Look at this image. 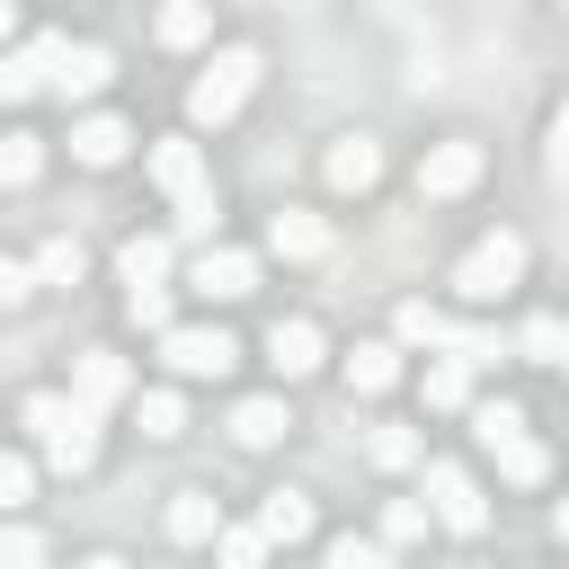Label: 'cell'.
<instances>
[{"label":"cell","mask_w":569,"mask_h":569,"mask_svg":"<svg viewBox=\"0 0 569 569\" xmlns=\"http://www.w3.org/2000/svg\"><path fill=\"white\" fill-rule=\"evenodd\" d=\"M258 71H267V62H258L249 44H222V53H213V62H204V71L187 80V116H196V124H231V116L249 107Z\"/></svg>","instance_id":"1"},{"label":"cell","mask_w":569,"mask_h":569,"mask_svg":"<svg viewBox=\"0 0 569 569\" xmlns=\"http://www.w3.org/2000/svg\"><path fill=\"white\" fill-rule=\"evenodd\" d=\"M160 365H169L178 382H222V373L240 365V338L213 329V320H169V329H160Z\"/></svg>","instance_id":"2"},{"label":"cell","mask_w":569,"mask_h":569,"mask_svg":"<svg viewBox=\"0 0 569 569\" xmlns=\"http://www.w3.org/2000/svg\"><path fill=\"white\" fill-rule=\"evenodd\" d=\"M516 276H525V240H516V231H489V240H471V249H462L453 293H462V302H498Z\"/></svg>","instance_id":"3"},{"label":"cell","mask_w":569,"mask_h":569,"mask_svg":"<svg viewBox=\"0 0 569 569\" xmlns=\"http://www.w3.org/2000/svg\"><path fill=\"white\" fill-rule=\"evenodd\" d=\"M427 507H436V525H453V533H480V525H489V498H480V480H471L462 462H427Z\"/></svg>","instance_id":"4"},{"label":"cell","mask_w":569,"mask_h":569,"mask_svg":"<svg viewBox=\"0 0 569 569\" xmlns=\"http://www.w3.org/2000/svg\"><path fill=\"white\" fill-rule=\"evenodd\" d=\"M53 53H62V36H27L18 53H0V107L44 98V89H53Z\"/></svg>","instance_id":"5"},{"label":"cell","mask_w":569,"mask_h":569,"mask_svg":"<svg viewBox=\"0 0 569 569\" xmlns=\"http://www.w3.org/2000/svg\"><path fill=\"white\" fill-rule=\"evenodd\" d=\"M471 187H480V142H436V151L418 160V196H427V204L471 196Z\"/></svg>","instance_id":"6"},{"label":"cell","mask_w":569,"mask_h":569,"mask_svg":"<svg viewBox=\"0 0 569 569\" xmlns=\"http://www.w3.org/2000/svg\"><path fill=\"white\" fill-rule=\"evenodd\" d=\"M187 284H196L204 302H249V293H258V258H249V249H222V240H213V249L196 258V276H187Z\"/></svg>","instance_id":"7"},{"label":"cell","mask_w":569,"mask_h":569,"mask_svg":"<svg viewBox=\"0 0 569 569\" xmlns=\"http://www.w3.org/2000/svg\"><path fill=\"white\" fill-rule=\"evenodd\" d=\"M151 178H160V196H169V204L204 196V187H213V178H204V142H187V133L151 142Z\"/></svg>","instance_id":"8"},{"label":"cell","mask_w":569,"mask_h":569,"mask_svg":"<svg viewBox=\"0 0 569 569\" xmlns=\"http://www.w3.org/2000/svg\"><path fill=\"white\" fill-rule=\"evenodd\" d=\"M267 365H276L284 382L320 373V365H329V338H320V320H276V329H267Z\"/></svg>","instance_id":"9"},{"label":"cell","mask_w":569,"mask_h":569,"mask_svg":"<svg viewBox=\"0 0 569 569\" xmlns=\"http://www.w3.org/2000/svg\"><path fill=\"white\" fill-rule=\"evenodd\" d=\"M124 391H133V365H124V356H107V347H89V356L71 365V400H80V409H116Z\"/></svg>","instance_id":"10"},{"label":"cell","mask_w":569,"mask_h":569,"mask_svg":"<svg viewBox=\"0 0 569 569\" xmlns=\"http://www.w3.org/2000/svg\"><path fill=\"white\" fill-rule=\"evenodd\" d=\"M44 462H53V471H89V462H98V409L71 400V409L44 427Z\"/></svg>","instance_id":"11"},{"label":"cell","mask_w":569,"mask_h":569,"mask_svg":"<svg viewBox=\"0 0 569 569\" xmlns=\"http://www.w3.org/2000/svg\"><path fill=\"white\" fill-rule=\"evenodd\" d=\"M116 80V53L107 44H62L53 53V98H98Z\"/></svg>","instance_id":"12"},{"label":"cell","mask_w":569,"mask_h":569,"mask_svg":"<svg viewBox=\"0 0 569 569\" xmlns=\"http://www.w3.org/2000/svg\"><path fill=\"white\" fill-rule=\"evenodd\" d=\"M124 151H133V124H124V116H80V124H71V160H80V169H116Z\"/></svg>","instance_id":"13"},{"label":"cell","mask_w":569,"mask_h":569,"mask_svg":"<svg viewBox=\"0 0 569 569\" xmlns=\"http://www.w3.org/2000/svg\"><path fill=\"white\" fill-rule=\"evenodd\" d=\"M267 249H276V258H293V267H311V258H329V222H320V213H302V204H284V213L267 222Z\"/></svg>","instance_id":"14"},{"label":"cell","mask_w":569,"mask_h":569,"mask_svg":"<svg viewBox=\"0 0 569 569\" xmlns=\"http://www.w3.org/2000/svg\"><path fill=\"white\" fill-rule=\"evenodd\" d=\"M373 178H382V151H373L365 133H347V142H329V187H338V196H365Z\"/></svg>","instance_id":"15"},{"label":"cell","mask_w":569,"mask_h":569,"mask_svg":"<svg viewBox=\"0 0 569 569\" xmlns=\"http://www.w3.org/2000/svg\"><path fill=\"white\" fill-rule=\"evenodd\" d=\"M169 533H178V542H213V533H222L213 489H169Z\"/></svg>","instance_id":"16"},{"label":"cell","mask_w":569,"mask_h":569,"mask_svg":"<svg viewBox=\"0 0 569 569\" xmlns=\"http://www.w3.org/2000/svg\"><path fill=\"white\" fill-rule=\"evenodd\" d=\"M258 533H267V542H302V533H311V498H302V489H267V498H258Z\"/></svg>","instance_id":"17"},{"label":"cell","mask_w":569,"mask_h":569,"mask_svg":"<svg viewBox=\"0 0 569 569\" xmlns=\"http://www.w3.org/2000/svg\"><path fill=\"white\" fill-rule=\"evenodd\" d=\"M169 258H178V249H169L160 231H133V240L116 249V276H124V284H160V276H169Z\"/></svg>","instance_id":"18"},{"label":"cell","mask_w":569,"mask_h":569,"mask_svg":"<svg viewBox=\"0 0 569 569\" xmlns=\"http://www.w3.org/2000/svg\"><path fill=\"white\" fill-rule=\"evenodd\" d=\"M427 409H471V365H462L453 347L427 356Z\"/></svg>","instance_id":"19"},{"label":"cell","mask_w":569,"mask_h":569,"mask_svg":"<svg viewBox=\"0 0 569 569\" xmlns=\"http://www.w3.org/2000/svg\"><path fill=\"white\" fill-rule=\"evenodd\" d=\"M284 427H293V418H284V400H240V409H231V445H249V453H267Z\"/></svg>","instance_id":"20"},{"label":"cell","mask_w":569,"mask_h":569,"mask_svg":"<svg viewBox=\"0 0 569 569\" xmlns=\"http://www.w3.org/2000/svg\"><path fill=\"white\" fill-rule=\"evenodd\" d=\"M365 462H373V471H418L427 445H418V427H373V436H365Z\"/></svg>","instance_id":"21"},{"label":"cell","mask_w":569,"mask_h":569,"mask_svg":"<svg viewBox=\"0 0 569 569\" xmlns=\"http://www.w3.org/2000/svg\"><path fill=\"white\" fill-rule=\"evenodd\" d=\"M391 382H400V347H356V356H347V391L373 400V391H391Z\"/></svg>","instance_id":"22"},{"label":"cell","mask_w":569,"mask_h":569,"mask_svg":"<svg viewBox=\"0 0 569 569\" xmlns=\"http://www.w3.org/2000/svg\"><path fill=\"white\" fill-rule=\"evenodd\" d=\"M489 462H498V471H507V480H516V489H533V480H542V471H551V453H542V445H533V436H525V427H516V436H507V445H489Z\"/></svg>","instance_id":"23"},{"label":"cell","mask_w":569,"mask_h":569,"mask_svg":"<svg viewBox=\"0 0 569 569\" xmlns=\"http://www.w3.org/2000/svg\"><path fill=\"white\" fill-rule=\"evenodd\" d=\"M204 36H213V9H204V0H169V9H160V44L187 53V44H204Z\"/></svg>","instance_id":"24"},{"label":"cell","mask_w":569,"mask_h":569,"mask_svg":"<svg viewBox=\"0 0 569 569\" xmlns=\"http://www.w3.org/2000/svg\"><path fill=\"white\" fill-rule=\"evenodd\" d=\"M80 267H89V249L62 231V240H44L36 249V284H80Z\"/></svg>","instance_id":"25"},{"label":"cell","mask_w":569,"mask_h":569,"mask_svg":"<svg viewBox=\"0 0 569 569\" xmlns=\"http://www.w3.org/2000/svg\"><path fill=\"white\" fill-rule=\"evenodd\" d=\"M391 329H400L409 347H445V338H453V320H445L436 302H400V311H391Z\"/></svg>","instance_id":"26"},{"label":"cell","mask_w":569,"mask_h":569,"mask_svg":"<svg viewBox=\"0 0 569 569\" xmlns=\"http://www.w3.org/2000/svg\"><path fill=\"white\" fill-rule=\"evenodd\" d=\"M133 418H142V436H160V445H169V436H187V400H178V391H142V400H133Z\"/></svg>","instance_id":"27"},{"label":"cell","mask_w":569,"mask_h":569,"mask_svg":"<svg viewBox=\"0 0 569 569\" xmlns=\"http://www.w3.org/2000/svg\"><path fill=\"white\" fill-rule=\"evenodd\" d=\"M525 356H533V365H569V320H560V311H533V320H525Z\"/></svg>","instance_id":"28"},{"label":"cell","mask_w":569,"mask_h":569,"mask_svg":"<svg viewBox=\"0 0 569 569\" xmlns=\"http://www.w3.org/2000/svg\"><path fill=\"white\" fill-rule=\"evenodd\" d=\"M36 169H44V142L36 133H0V187H36Z\"/></svg>","instance_id":"29"},{"label":"cell","mask_w":569,"mask_h":569,"mask_svg":"<svg viewBox=\"0 0 569 569\" xmlns=\"http://www.w3.org/2000/svg\"><path fill=\"white\" fill-rule=\"evenodd\" d=\"M516 427H525V409H516V400H480V409H471V436H480V453H489V445H507Z\"/></svg>","instance_id":"30"},{"label":"cell","mask_w":569,"mask_h":569,"mask_svg":"<svg viewBox=\"0 0 569 569\" xmlns=\"http://www.w3.org/2000/svg\"><path fill=\"white\" fill-rule=\"evenodd\" d=\"M124 311H133V329H169V284H124Z\"/></svg>","instance_id":"31"},{"label":"cell","mask_w":569,"mask_h":569,"mask_svg":"<svg viewBox=\"0 0 569 569\" xmlns=\"http://www.w3.org/2000/svg\"><path fill=\"white\" fill-rule=\"evenodd\" d=\"M427 525H436V507H427V498H391V507H382V533H391V542H418Z\"/></svg>","instance_id":"32"},{"label":"cell","mask_w":569,"mask_h":569,"mask_svg":"<svg viewBox=\"0 0 569 569\" xmlns=\"http://www.w3.org/2000/svg\"><path fill=\"white\" fill-rule=\"evenodd\" d=\"M213 222H222V213H213V187L178 204V240H196V249H204V240H213Z\"/></svg>","instance_id":"33"},{"label":"cell","mask_w":569,"mask_h":569,"mask_svg":"<svg viewBox=\"0 0 569 569\" xmlns=\"http://www.w3.org/2000/svg\"><path fill=\"white\" fill-rule=\"evenodd\" d=\"M27 489H36V462H27V453H0V516L27 507Z\"/></svg>","instance_id":"34"},{"label":"cell","mask_w":569,"mask_h":569,"mask_svg":"<svg viewBox=\"0 0 569 569\" xmlns=\"http://www.w3.org/2000/svg\"><path fill=\"white\" fill-rule=\"evenodd\" d=\"M213 542H222V560H231V569H249V560L267 551V533H258V525H231V533H213Z\"/></svg>","instance_id":"35"},{"label":"cell","mask_w":569,"mask_h":569,"mask_svg":"<svg viewBox=\"0 0 569 569\" xmlns=\"http://www.w3.org/2000/svg\"><path fill=\"white\" fill-rule=\"evenodd\" d=\"M0 560H9V569L44 560V533H27V525H0Z\"/></svg>","instance_id":"36"},{"label":"cell","mask_w":569,"mask_h":569,"mask_svg":"<svg viewBox=\"0 0 569 569\" xmlns=\"http://www.w3.org/2000/svg\"><path fill=\"white\" fill-rule=\"evenodd\" d=\"M18 302H36V267L0 258V311H18Z\"/></svg>","instance_id":"37"},{"label":"cell","mask_w":569,"mask_h":569,"mask_svg":"<svg viewBox=\"0 0 569 569\" xmlns=\"http://www.w3.org/2000/svg\"><path fill=\"white\" fill-rule=\"evenodd\" d=\"M329 560H338V569H373L382 551H373V542H356V533H338V542H329Z\"/></svg>","instance_id":"38"},{"label":"cell","mask_w":569,"mask_h":569,"mask_svg":"<svg viewBox=\"0 0 569 569\" xmlns=\"http://www.w3.org/2000/svg\"><path fill=\"white\" fill-rule=\"evenodd\" d=\"M542 160H551V178H569V98H560V116H551V151H542Z\"/></svg>","instance_id":"39"},{"label":"cell","mask_w":569,"mask_h":569,"mask_svg":"<svg viewBox=\"0 0 569 569\" xmlns=\"http://www.w3.org/2000/svg\"><path fill=\"white\" fill-rule=\"evenodd\" d=\"M9 36H18V0H0V44H9Z\"/></svg>","instance_id":"40"},{"label":"cell","mask_w":569,"mask_h":569,"mask_svg":"<svg viewBox=\"0 0 569 569\" xmlns=\"http://www.w3.org/2000/svg\"><path fill=\"white\" fill-rule=\"evenodd\" d=\"M551 533H560V542H569V498H560V507H551Z\"/></svg>","instance_id":"41"}]
</instances>
